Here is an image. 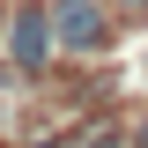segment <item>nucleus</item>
Returning a JSON list of instances; mask_svg holds the SVG:
<instances>
[{"mask_svg": "<svg viewBox=\"0 0 148 148\" xmlns=\"http://www.w3.org/2000/svg\"><path fill=\"white\" fill-rule=\"evenodd\" d=\"M52 22H59V45H74V52H104L111 45L96 0H52Z\"/></svg>", "mask_w": 148, "mask_h": 148, "instance_id": "obj_1", "label": "nucleus"}, {"mask_svg": "<svg viewBox=\"0 0 148 148\" xmlns=\"http://www.w3.org/2000/svg\"><path fill=\"white\" fill-rule=\"evenodd\" d=\"M8 45H15V59H22V67H45V52L59 45V22L45 15V0H22V15H15V37H8Z\"/></svg>", "mask_w": 148, "mask_h": 148, "instance_id": "obj_2", "label": "nucleus"}, {"mask_svg": "<svg viewBox=\"0 0 148 148\" xmlns=\"http://www.w3.org/2000/svg\"><path fill=\"white\" fill-rule=\"evenodd\" d=\"M141 148H148V126H141Z\"/></svg>", "mask_w": 148, "mask_h": 148, "instance_id": "obj_3", "label": "nucleus"}, {"mask_svg": "<svg viewBox=\"0 0 148 148\" xmlns=\"http://www.w3.org/2000/svg\"><path fill=\"white\" fill-rule=\"evenodd\" d=\"M133 8H141V0H133Z\"/></svg>", "mask_w": 148, "mask_h": 148, "instance_id": "obj_4", "label": "nucleus"}]
</instances>
